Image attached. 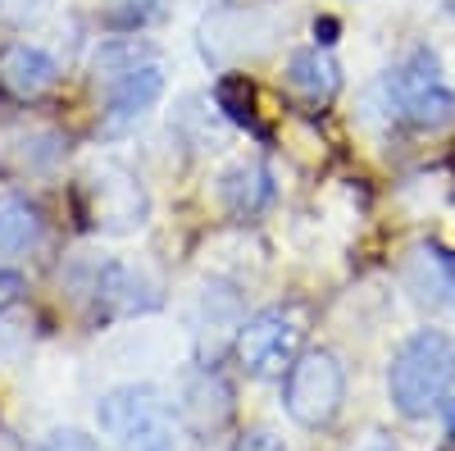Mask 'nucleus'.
I'll use <instances>...</instances> for the list:
<instances>
[{
	"label": "nucleus",
	"instance_id": "nucleus-3",
	"mask_svg": "<svg viewBox=\"0 0 455 451\" xmlns=\"http://www.w3.org/2000/svg\"><path fill=\"white\" fill-rule=\"evenodd\" d=\"M383 96H387V115H396L401 124L419 128V133H442L455 124V92L433 51L405 55L387 73Z\"/></svg>",
	"mask_w": 455,
	"mask_h": 451
},
{
	"label": "nucleus",
	"instance_id": "nucleus-7",
	"mask_svg": "<svg viewBox=\"0 0 455 451\" xmlns=\"http://www.w3.org/2000/svg\"><path fill=\"white\" fill-rule=\"evenodd\" d=\"M401 287L424 310H455V255L442 242H414L401 255Z\"/></svg>",
	"mask_w": 455,
	"mask_h": 451
},
{
	"label": "nucleus",
	"instance_id": "nucleus-18",
	"mask_svg": "<svg viewBox=\"0 0 455 451\" xmlns=\"http://www.w3.org/2000/svg\"><path fill=\"white\" fill-rule=\"evenodd\" d=\"M237 451H291V447H287L274 429H251V433H242Z\"/></svg>",
	"mask_w": 455,
	"mask_h": 451
},
{
	"label": "nucleus",
	"instance_id": "nucleus-9",
	"mask_svg": "<svg viewBox=\"0 0 455 451\" xmlns=\"http://www.w3.org/2000/svg\"><path fill=\"white\" fill-rule=\"evenodd\" d=\"M96 420L114 438V447H124V442H132V438H141L150 429L169 424L164 420V397L150 383H128V388L105 392L100 406H96Z\"/></svg>",
	"mask_w": 455,
	"mask_h": 451
},
{
	"label": "nucleus",
	"instance_id": "nucleus-1",
	"mask_svg": "<svg viewBox=\"0 0 455 451\" xmlns=\"http://www.w3.org/2000/svg\"><path fill=\"white\" fill-rule=\"evenodd\" d=\"M96 87L105 92V133H128L160 105L164 64L150 46L119 36V42H105L96 55Z\"/></svg>",
	"mask_w": 455,
	"mask_h": 451
},
{
	"label": "nucleus",
	"instance_id": "nucleus-23",
	"mask_svg": "<svg viewBox=\"0 0 455 451\" xmlns=\"http://www.w3.org/2000/svg\"><path fill=\"white\" fill-rule=\"evenodd\" d=\"M0 451H14V447H5V442H0Z\"/></svg>",
	"mask_w": 455,
	"mask_h": 451
},
{
	"label": "nucleus",
	"instance_id": "nucleus-11",
	"mask_svg": "<svg viewBox=\"0 0 455 451\" xmlns=\"http://www.w3.org/2000/svg\"><path fill=\"white\" fill-rule=\"evenodd\" d=\"M283 83H287V92H291L300 105L323 109V105H332L337 92H341V64H337L323 46H300V51L287 55Z\"/></svg>",
	"mask_w": 455,
	"mask_h": 451
},
{
	"label": "nucleus",
	"instance_id": "nucleus-2",
	"mask_svg": "<svg viewBox=\"0 0 455 451\" xmlns=\"http://www.w3.org/2000/svg\"><path fill=\"white\" fill-rule=\"evenodd\" d=\"M455 383V342L442 328H419L387 365V397L405 420H428Z\"/></svg>",
	"mask_w": 455,
	"mask_h": 451
},
{
	"label": "nucleus",
	"instance_id": "nucleus-13",
	"mask_svg": "<svg viewBox=\"0 0 455 451\" xmlns=\"http://www.w3.org/2000/svg\"><path fill=\"white\" fill-rule=\"evenodd\" d=\"M219 201H223L228 214L255 219L264 205L274 201V178H269V169H264L259 160H237L233 169H223V178H219Z\"/></svg>",
	"mask_w": 455,
	"mask_h": 451
},
{
	"label": "nucleus",
	"instance_id": "nucleus-5",
	"mask_svg": "<svg viewBox=\"0 0 455 451\" xmlns=\"http://www.w3.org/2000/svg\"><path fill=\"white\" fill-rule=\"evenodd\" d=\"M347 401V369L332 351H300L287 369L283 406L300 429H328Z\"/></svg>",
	"mask_w": 455,
	"mask_h": 451
},
{
	"label": "nucleus",
	"instance_id": "nucleus-12",
	"mask_svg": "<svg viewBox=\"0 0 455 451\" xmlns=\"http://www.w3.org/2000/svg\"><path fill=\"white\" fill-rule=\"evenodd\" d=\"M60 78V64L42 51V46H28V42H14L0 51V87L19 101H36L42 92H51Z\"/></svg>",
	"mask_w": 455,
	"mask_h": 451
},
{
	"label": "nucleus",
	"instance_id": "nucleus-6",
	"mask_svg": "<svg viewBox=\"0 0 455 451\" xmlns=\"http://www.w3.org/2000/svg\"><path fill=\"white\" fill-rule=\"evenodd\" d=\"M87 197H92V223L100 233H137L150 214L141 178L128 173L124 165H100L87 178Z\"/></svg>",
	"mask_w": 455,
	"mask_h": 451
},
{
	"label": "nucleus",
	"instance_id": "nucleus-4",
	"mask_svg": "<svg viewBox=\"0 0 455 451\" xmlns=\"http://www.w3.org/2000/svg\"><path fill=\"white\" fill-rule=\"evenodd\" d=\"M300 342H306V306H296V301L269 306L251 315L246 324H237V360L255 379L287 374L300 356Z\"/></svg>",
	"mask_w": 455,
	"mask_h": 451
},
{
	"label": "nucleus",
	"instance_id": "nucleus-17",
	"mask_svg": "<svg viewBox=\"0 0 455 451\" xmlns=\"http://www.w3.org/2000/svg\"><path fill=\"white\" fill-rule=\"evenodd\" d=\"M119 451H173V433H169V424H160V429H150V433L124 442Z\"/></svg>",
	"mask_w": 455,
	"mask_h": 451
},
{
	"label": "nucleus",
	"instance_id": "nucleus-8",
	"mask_svg": "<svg viewBox=\"0 0 455 451\" xmlns=\"http://www.w3.org/2000/svg\"><path fill=\"white\" fill-rule=\"evenodd\" d=\"M92 306L100 319H132V315H146L160 306V292L156 283H150L141 270L124 265V260H105V265H96L92 283Z\"/></svg>",
	"mask_w": 455,
	"mask_h": 451
},
{
	"label": "nucleus",
	"instance_id": "nucleus-22",
	"mask_svg": "<svg viewBox=\"0 0 455 451\" xmlns=\"http://www.w3.org/2000/svg\"><path fill=\"white\" fill-rule=\"evenodd\" d=\"M451 447H455V415H451Z\"/></svg>",
	"mask_w": 455,
	"mask_h": 451
},
{
	"label": "nucleus",
	"instance_id": "nucleus-10",
	"mask_svg": "<svg viewBox=\"0 0 455 451\" xmlns=\"http://www.w3.org/2000/svg\"><path fill=\"white\" fill-rule=\"evenodd\" d=\"M178 420L192 433H201V438L219 433L228 420H233V388H228V379L214 365H201V369H192L182 379V388H178Z\"/></svg>",
	"mask_w": 455,
	"mask_h": 451
},
{
	"label": "nucleus",
	"instance_id": "nucleus-19",
	"mask_svg": "<svg viewBox=\"0 0 455 451\" xmlns=\"http://www.w3.org/2000/svg\"><path fill=\"white\" fill-rule=\"evenodd\" d=\"M19 296H23V278L14 270H0V315H5Z\"/></svg>",
	"mask_w": 455,
	"mask_h": 451
},
{
	"label": "nucleus",
	"instance_id": "nucleus-20",
	"mask_svg": "<svg viewBox=\"0 0 455 451\" xmlns=\"http://www.w3.org/2000/svg\"><path fill=\"white\" fill-rule=\"evenodd\" d=\"M0 10L23 23V19H36V14H42V10H46V0H0Z\"/></svg>",
	"mask_w": 455,
	"mask_h": 451
},
{
	"label": "nucleus",
	"instance_id": "nucleus-15",
	"mask_svg": "<svg viewBox=\"0 0 455 451\" xmlns=\"http://www.w3.org/2000/svg\"><path fill=\"white\" fill-rule=\"evenodd\" d=\"M164 0H105V23L114 32H137L141 23H150L160 14Z\"/></svg>",
	"mask_w": 455,
	"mask_h": 451
},
{
	"label": "nucleus",
	"instance_id": "nucleus-21",
	"mask_svg": "<svg viewBox=\"0 0 455 451\" xmlns=\"http://www.w3.org/2000/svg\"><path fill=\"white\" fill-rule=\"evenodd\" d=\"M347 451H396V447H392V438L369 433V438H360V442H355V447H347Z\"/></svg>",
	"mask_w": 455,
	"mask_h": 451
},
{
	"label": "nucleus",
	"instance_id": "nucleus-16",
	"mask_svg": "<svg viewBox=\"0 0 455 451\" xmlns=\"http://www.w3.org/2000/svg\"><path fill=\"white\" fill-rule=\"evenodd\" d=\"M42 451H100V442L87 438V433H78V429H55L42 442Z\"/></svg>",
	"mask_w": 455,
	"mask_h": 451
},
{
	"label": "nucleus",
	"instance_id": "nucleus-14",
	"mask_svg": "<svg viewBox=\"0 0 455 451\" xmlns=\"http://www.w3.org/2000/svg\"><path fill=\"white\" fill-rule=\"evenodd\" d=\"M42 233H46V219H42V210H36L32 201H23L14 192L0 197V255L32 251L36 242H42Z\"/></svg>",
	"mask_w": 455,
	"mask_h": 451
}]
</instances>
